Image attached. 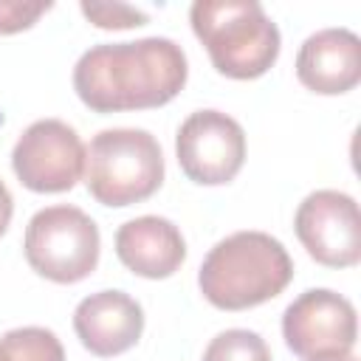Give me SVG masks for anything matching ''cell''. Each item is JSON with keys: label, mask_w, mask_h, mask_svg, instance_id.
I'll return each mask as SVG.
<instances>
[{"label": "cell", "mask_w": 361, "mask_h": 361, "mask_svg": "<svg viewBox=\"0 0 361 361\" xmlns=\"http://www.w3.org/2000/svg\"><path fill=\"white\" fill-rule=\"evenodd\" d=\"M51 0H0V34L31 28L45 11H51Z\"/></svg>", "instance_id": "cell-16"}, {"label": "cell", "mask_w": 361, "mask_h": 361, "mask_svg": "<svg viewBox=\"0 0 361 361\" xmlns=\"http://www.w3.org/2000/svg\"><path fill=\"white\" fill-rule=\"evenodd\" d=\"M282 338L302 361L350 355L358 338L355 307L347 296L330 288H310L285 307Z\"/></svg>", "instance_id": "cell-6"}, {"label": "cell", "mask_w": 361, "mask_h": 361, "mask_svg": "<svg viewBox=\"0 0 361 361\" xmlns=\"http://www.w3.org/2000/svg\"><path fill=\"white\" fill-rule=\"evenodd\" d=\"M180 172L200 186H223L237 178L245 164V133L237 118L223 110H195L175 135Z\"/></svg>", "instance_id": "cell-8"}, {"label": "cell", "mask_w": 361, "mask_h": 361, "mask_svg": "<svg viewBox=\"0 0 361 361\" xmlns=\"http://www.w3.org/2000/svg\"><path fill=\"white\" fill-rule=\"evenodd\" d=\"M200 361H274V358H271V347L259 333L245 327H231L217 333L206 344Z\"/></svg>", "instance_id": "cell-14"}, {"label": "cell", "mask_w": 361, "mask_h": 361, "mask_svg": "<svg viewBox=\"0 0 361 361\" xmlns=\"http://www.w3.org/2000/svg\"><path fill=\"white\" fill-rule=\"evenodd\" d=\"M189 76L183 48L169 37L102 42L73 65V90L93 113L149 110L172 102Z\"/></svg>", "instance_id": "cell-1"}, {"label": "cell", "mask_w": 361, "mask_h": 361, "mask_svg": "<svg viewBox=\"0 0 361 361\" xmlns=\"http://www.w3.org/2000/svg\"><path fill=\"white\" fill-rule=\"evenodd\" d=\"M324 361H358V358L350 353V355H341V358H324Z\"/></svg>", "instance_id": "cell-18"}, {"label": "cell", "mask_w": 361, "mask_h": 361, "mask_svg": "<svg viewBox=\"0 0 361 361\" xmlns=\"http://www.w3.org/2000/svg\"><path fill=\"white\" fill-rule=\"evenodd\" d=\"M299 82L319 96H341L361 82V39L350 28H322L296 54Z\"/></svg>", "instance_id": "cell-11"}, {"label": "cell", "mask_w": 361, "mask_h": 361, "mask_svg": "<svg viewBox=\"0 0 361 361\" xmlns=\"http://www.w3.org/2000/svg\"><path fill=\"white\" fill-rule=\"evenodd\" d=\"M116 257L135 276L166 279L183 265L186 240L172 220L158 214H141L118 226Z\"/></svg>", "instance_id": "cell-12"}, {"label": "cell", "mask_w": 361, "mask_h": 361, "mask_svg": "<svg viewBox=\"0 0 361 361\" xmlns=\"http://www.w3.org/2000/svg\"><path fill=\"white\" fill-rule=\"evenodd\" d=\"M79 11L96 25V28H135V25H147V11L127 6V3H82Z\"/></svg>", "instance_id": "cell-15"}, {"label": "cell", "mask_w": 361, "mask_h": 361, "mask_svg": "<svg viewBox=\"0 0 361 361\" xmlns=\"http://www.w3.org/2000/svg\"><path fill=\"white\" fill-rule=\"evenodd\" d=\"M189 23L217 73L228 79H259L279 56V28L257 0H197Z\"/></svg>", "instance_id": "cell-3"}, {"label": "cell", "mask_w": 361, "mask_h": 361, "mask_svg": "<svg viewBox=\"0 0 361 361\" xmlns=\"http://www.w3.org/2000/svg\"><path fill=\"white\" fill-rule=\"evenodd\" d=\"M293 279L288 248L265 231H234L200 262L197 288L220 310H248L279 296Z\"/></svg>", "instance_id": "cell-2"}, {"label": "cell", "mask_w": 361, "mask_h": 361, "mask_svg": "<svg viewBox=\"0 0 361 361\" xmlns=\"http://www.w3.org/2000/svg\"><path fill=\"white\" fill-rule=\"evenodd\" d=\"M11 214H14V197H11L8 186L0 180V237L6 234V228L11 223Z\"/></svg>", "instance_id": "cell-17"}, {"label": "cell", "mask_w": 361, "mask_h": 361, "mask_svg": "<svg viewBox=\"0 0 361 361\" xmlns=\"http://www.w3.org/2000/svg\"><path fill=\"white\" fill-rule=\"evenodd\" d=\"M11 169L31 192H68L85 175V144L71 124L59 118H39L17 138L11 149Z\"/></svg>", "instance_id": "cell-7"}, {"label": "cell", "mask_w": 361, "mask_h": 361, "mask_svg": "<svg viewBox=\"0 0 361 361\" xmlns=\"http://www.w3.org/2000/svg\"><path fill=\"white\" fill-rule=\"evenodd\" d=\"M164 152L149 130H99L85 147V183L102 206H133L152 197L164 183Z\"/></svg>", "instance_id": "cell-4"}, {"label": "cell", "mask_w": 361, "mask_h": 361, "mask_svg": "<svg viewBox=\"0 0 361 361\" xmlns=\"http://www.w3.org/2000/svg\"><path fill=\"white\" fill-rule=\"evenodd\" d=\"M293 231L319 265L353 268L361 259V214L347 192H310L293 214Z\"/></svg>", "instance_id": "cell-9"}, {"label": "cell", "mask_w": 361, "mask_h": 361, "mask_svg": "<svg viewBox=\"0 0 361 361\" xmlns=\"http://www.w3.org/2000/svg\"><path fill=\"white\" fill-rule=\"evenodd\" d=\"M0 361H65V347L48 327H14L0 336Z\"/></svg>", "instance_id": "cell-13"}, {"label": "cell", "mask_w": 361, "mask_h": 361, "mask_svg": "<svg viewBox=\"0 0 361 361\" xmlns=\"http://www.w3.org/2000/svg\"><path fill=\"white\" fill-rule=\"evenodd\" d=\"M23 251L39 276L56 285L82 282L99 265V226L79 206H45L28 220Z\"/></svg>", "instance_id": "cell-5"}, {"label": "cell", "mask_w": 361, "mask_h": 361, "mask_svg": "<svg viewBox=\"0 0 361 361\" xmlns=\"http://www.w3.org/2000/svg\"><path fill=\"white\" fill-rule=\"evenodd\" d=\"M73 330L85 350L99 358L121 355L144 333V310L124 290H96L73 310Z\"/></svg>", "instance_id": "cell-10"}]
</instances>
